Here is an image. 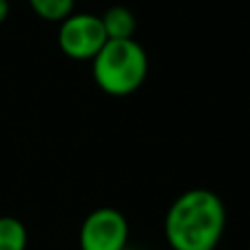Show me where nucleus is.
<instances>
[{
  "instance_id": "obj_8",
  "label": "nucleus",
  "mask_w": 250,
  "mask_h": 250,
  "mask_svg": "<svg viewBox=\"0 0 250 250\" xmlns=\"http://www.w3.org/2000/svg\"><path fill=\"white\" fill-rule=\"evenodd\" d=\"M9 0H0V24L5 22L7 18H9Z\"/></svg>"
},
{
  "instance_id": "obj_7",
  "label": "nucleus",
  "mask_w": 250,
  "mask_h": 250,
  "mask_svg": "<svg viewBox=\"0 0 250 250\" xmlns=\"http://www.w3.org/2000/svg\"><path fill=\"white\" fill-rule=\"evenodd\" d=\"M31 11L47 22H62L73 14L76 0H27Z\"/></svg>"
},
{
  "instance_id": "obj_1",
  "label": "nucleus",
  "mask_w": 250,
  "mask_h": 250,
  "mask_svg": "<svg viewBox=\"0 0 250 250\" xmlns=\"http://www.w3.org/2000/svg\"><path fill=\"white\" fill-rule=\"evenodd\" d=\"M226 228V208L217 193L193 188L166 212L164 232L173 250H215Z\"/></svg>"
},
{
  "instance_id": "obj_5",
  "label": "nucleus",
  "mask_w": 250,
  "mask_h": 250,
  "mask_svg": "<svg viewBox=\"0 0 250 250\" xmlns=\"http://www.w3.org/2000/svg\"><path fill=\"white\" fill-rule=\"evenodd\" d=\"M100 20H102L104 33H106L109 40H131L137 27L133 11L122 5L109 7V9L100 16Z\"/></svg>"
},
{
  "instance_id": "obj_9",
  "label": "nucleus",
  "mask_w": 250,
  "mask_h": 250,
  "mask_svg": "<svg viewBox=\"0 0 250 250\" xmlns=\"http://www.w3.org/2000/svg\"><path fill=\"white\" fill-rule=\"evenodd\" d=\"M124 250H135V248H128V246H126V248H124Z\"/></svg>"
},
{
  "instance_id": "obj_4",
  "label": "nucleus",
  "mask_w": 250,
  "mask_h": 250,
  "mask_svg": "<svg viewBox=\"0 0 250 250\" xmlns=\"http://www.w3.org/2000/svg\"><path fill=\"white\" fill-rule=\"evenodd\" d=\"M128 244V222L115 208H98L80 228L82 250H124Z\"/></svg>"
},
{
  "instance_id": "obj_3",
  "label": "nucleus",
  "mask_w": 250,
  "mask_h": 250,
  "mask_svg": "<svg viewBox=\"0 0 250 250\" xmlns=\"http://www.w3.org/2000/svg\"><path fill=\"white\" fill-rule=\"evenodd\" d=\"M102 20L93 14H73L60 22L58 44L71 60H93L100 49L106 44Z\"/></svg>"
},
{
  "instance_id": "obj_6",
  "label": "nucleus",
  "mask_w": 250,
  "mask_h": 250,
  "mask_svg": "<svg viewBox=\"0 0 250 250\" xmlns=\"http://www.w3.org/2000/svg\"><path fill=\"white\" fill-rule=\"evenodd\" d=\"M27 248V228L16 217H0V250H24Z\"/></svg>"
},
{
  "instance_id": "obj_2",
  "label": "nucleus",
  "mask_w": 250,
  "mask_h": 250,
  "mask_svg": "<svg viewBox=\"0 0 250 250\" xmlns=\"http://www.w3.org/2000/svg\"><path fill=\"white\" fill-rule=\"evenodd\" d=\"M93 80L104 93L122 98L144 84L148 73L146 51L135 40H106L93 58Z\"/></svg>"
}]
</instances>
